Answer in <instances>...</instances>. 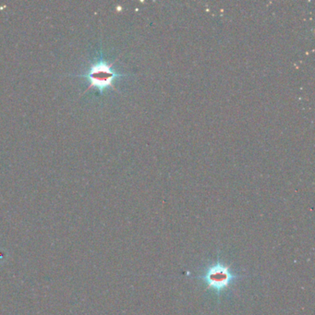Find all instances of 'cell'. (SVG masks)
I'll list each match as a JSON object with an SVG mask.
<instances>
[{
    "mask_svg": "<svg viewBox=\"0 0 315 315\" xmlns=\"http://www.w3.org/2000/svg\"><path fill=\"white\" fill-rule=\"evenodd\" d=\"M198 278L204 281L208 288H212L219 296L223 291L229 288L239 276L232 272L229 266L218 261L208 268L205 274L198 276Z\"/></svg>",
    "mask_w": 315,
    "mask_h": 315,
    "instance_id": "cell-2",
    "label": "cell"
},
{
    "mask_svg": "<svg viewBox=\"0 0 315 315\" xmlns=\"http://www.w3.org/2000/svg\"><path fill=\"white\" fill-rule=\"evenodd\" d=\"M111 63H107L104 59H100L99 61L94 63L86 73L79 77H83L89 82V86L86 91L96 88L100 93H103L105 90L108 88L115 89L114 82L115 80L122 77L123 75L117 73L115 69L112 68Z\"/></svg>",
    "mask_w": 315,
    "mask_h": 315,
    "instance_id": "cell-1",
    "label": "cell"
}]
</instances>
